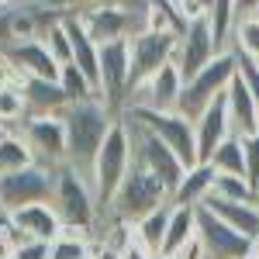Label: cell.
<instances>
[{"mask_svg": "<svg viewBox=\"0 0 259 259\" xmlns=\"http://www.w3.org/2000/svg\"><path fill=\"white\" fill-rule=\"evenodd\" d=\"M114 121H118V114L107 111L97 97L83 100V104H69L62 111V124H66V166L76 169L83 180H90V173H94V159H97L100 145H104Z\"/></svg>", "mask_w": 259, "mask_h": 259, "instance_id": "1", "label": "cell"}, {"mask_svg": "<svg viewBox=\"0 0 259 259\" xmlns=\"http://www.w3.org/2000/svg\"><path fill=\"white\" fill-rule=\"evenodd\" d=\"M128 169H132V135H128L124 118H118L111 124L104 145H100L97 159H94V173H90V187H94V197H97L100 218L107 214V207L118 194L121 180L128 177Z\"/></svg>", "mask_w": 259, "mask_h": 259, "instance_id": "2", "label": "cell"}, {"mask_svg": "<svg viewBox=\"0 0 259 259\" xmlns=\"http://www.w3.org/2000/svg\"><path fill=\"white\" fill-rule=\"evenodd\" d=\"M52 207L62 218V228H76V232H87V235L97 232V221H100L97 197H94L90 180H83L76 169H69V166L56 169Z\"/></svg>", "mask_w": 259, "mask_h": 259, "instance_id": "3", "label": "cell"}, {"mask_svg": "<svg viewBox=\"0 0 259 259\" xmlns=\"http://www.w3.org/2000/svg\"><path fill=\"white\" fill-rule=\"evenodd\" d=\"M235 76H239V56H235L232 49H221L197 76H190V80L183 83V94H180L177 111L183 114V118L197 121L200 114L228 90V83L235 80Z\"/></svg>", "mask_w": 259, "mask_h": 259, "instance_id": "4", "label": "cell"}, {"mask_svg": "<svg viewBox=\"0 0 259 259\" xmlns=\"http://www.w3.org/2000/svg\"><path fill=\"white\" fill-rule=\"evenodd\" d=\"M162 204H169V190L162 187V180L152 177L142 162L132 159V169H128V177L121 180L118 194H114V200H111V207H107L104 218L135 225L139 218H145L149 211H156Z\"/></svg>", "mask_w": 259, "mask_h": 259, "instance_id": "5", "label": "cell"}, {"mask_svg": "<svg viewBox=\"0 0 259 259\" xmlns=\"http://www.w3.org/2000/svg\"><path fill=\"white\" fill-rule=\"evenodd\" d=\"M121 118L139 121L142 128H149L152 135H159L173 152H177L183 166H197V139H194V121L183 118L180 111H156V107H128Z\"/></svg>", "mask_w": 259, "mask_h": 259, "instance_id": "6", "label": "cell"}, {"mask_svg": "<svg viewBox=\"0 0 259 259\" xmlns=\"http://www.w3.org/2000/svg\"><path fill=\"white\" fill-rule=\"evenodd\" d=\"M124 124H128V135H132V159L142 162L152 177H159L162 187L169 190V200H173V190L180 187V180H183V173H187L183 159H180L159 135H152L149 128H142L139 121L124 118Z\"/></svg>", "mask_w": 259, "mask_h": 259, "instance_id": "7", "label": "cell"}, {"mask_svg": "<svg viewBox=\"0 0 259 259\" xmlns=\"http://www.w3.org/2000/svg\"><path fill=\"white\" fill-rule=\"evenodd\" d=\"M73 18L83 24V31L90 38L104 45V41H128L132 35H139L145 28V11H135V7H118V4H104V7H90V11H80Z\"/></svg>", "mask_w": 259, "mask_h": 259, "instance_id": "8", "label": "cell"}, {"mask_svg": "<svg viewBox=\"0 0 259 259\" xmlns=\"http://www.w3.org/2000/svg\"><path fill=\"white\" fill-rule=\"evenodd\" d=\"M177 38L180 35H162V31H149V28H142L139 35L128 38V49H132V80H128V90L132 94L149 76H156L166 62H173ZM132 94H128V100H132Z\"/></svg>", "mask_w": 259, "mask_h": 259, "instance_id": "9", "label": "cell"}, {"mask_svg": "<svg viewBox=\"0 0 259 259\" xmlns=\"http://www.w3.org/2000/svg\"><path fill=\"white\" fill-rule=\"evenodd\" d=\"M52 183H56V173L38 166V162L24 166L18 173H7V177H0V207L7 214H14L28 204L52 200Z\"/></svg>", "mask_w": 259, "mask_h": 259, "instance_id": "10", "label": "cell"}, {"mask_svg": "<svg viewBox=\"0 0 259 259\" xmlns=\"http://www.w3.org/2000/svg\"><path fill=\"white\" fill-rule=\"evenodd\" d=\"M21 139L28 142L31 159L45 166V169H62L66 166V124L62 114H49V118H24L21 124Z\"/></svg>", "mask_w": 259, "mask_h": 259, "instance_id": "11", "label": "cell"}, {"mask_svg": "<svg viewBox=\"0 0 259 259\" xmlns=\"http://www.w3.org/2000/svg\"><path fill=\"white\" fill-rule=\"evenodd\" d=\"M197 239L207 259H249L259 245V242L245 239L242 232H235L228 221H221L207 207H197Z\"/></svg>", "mask_w": 259, "mask_h": 259, "instance_id": "12", "label": "cell"}, {"mask_svg": "<svg viewBox=\"0 0 259 259\" xmlns=\"http://www.w3.org/2000/svg\"><path fill=\"white\" fill-rule=\"evenodd\" d=\"M218 52H221V41L214 38L211 21L207 18L187 21V28L180 31V38H177V56H173V62L180 66V73H183V83L190 80V76H197Z\"/></svg>", "mask_w": 259, "mask_h": 259, "instance_id": "13", "label": "cell"}, {"mask_svg": "<svg viewBox=\"0 0 259 259\" xmlns=\"http://www.w3.org/2000/svg\"><path fill=\"white\" fill-rule=\"evenodd\" d=\"M180 94H183V73L177 62H166L156 76L142 83L139 90L132 94L128 107H156V111H177ZM124 107V111H128Z\"/></svg>", "mask_w": 259, "mask_h": 259, "instance_id": "14", "label": "cell"}, {"mask_svg": "<svg viewBox=\"0 0 259 259\" xmlns=\"http://www.w3.org/2000/svg\"><path fill=\"white\" fill-rule=\"evenodd\" d=\"M232 135V118H228V100L221 94L197 121H194V139H197V162H207L211 152Z\"/></svg>", "mask_w": 259, "mask_h": 259, "instance_id": "15", "label": "cell"}, {"mask_svg": "<svg viewBox=\"0 0 259 259\" xmlns=\"http://www.w3.org/2000/svg\"><path fill=\"white\" fill-rule=\"evenodd\" d=\"M225 100H228V118H232V132L239 135V139H249V135H256L259 132V104H256V94H252V87L249 80L239 76L228 83V90H225Z\"/></svg>", "mask_w": 259, "mask_h": 259, "instance_id": "16", "label": "cell"}, {"mask_svg": "<svg viewBox=\"0 0 259 259\" xmlns=\"http://www.w3.org/2000/svg\"><path fill=\"white\" fill-rule=\"evenodd\" d=\"M14 221V228H18V235L24 242L28 239H38V242H56L62 235V218L56 214V207H52V200H41V204H28V207H21L11 214Z\"/></svg>", "mask_w": 259, "mask_h": 259, "instance_id": "17", "label": "cell"}, {"mask_svg": "<svg viewBox=\"0 0 259 259\" xmlns=\"http://www.w3.org/2000/svg\"><path fill=\"white\" fill-rule=\"evenodd\" d=\"M21 94H24L28 118H49V114H62V111L69 107V97H66V90H62L59 80L24 76V80H21Z\"/></svg>", "mask_w": 259, "mask_h": 259, "instance_id": "18", "label": "cell"}, {"mask_svg": "<svg viewBox=\"0 0 259 259\" xmlns=\"http://www.w3.org/2000/svg\"><path fill=\"white\" fill-rule=\"evenodd\" d=\"M0 52H7L11 62L18 66L21 76H38V80H59L62 66L52 56H49V49L41 45L38 38L31 41H21V45H11V49H0Z\"/></svg>", "mask_w": 259, "mask_h": 259, "instance_id": "19", "label": "cell"}, {"mask_svg": "<svg viewBox=\"0 0 259 259\" xmlns=\"http://www.w3.org/2000/svg\"><path fill=\"white\" fill-rule=\"evenodd\" d=\"M200 207L214 211L221 221H228L235 232H242L245 239L259 242V204H249V200H225V197H207Z\"/></svg>", "mask_w": 259, "mask_h": 259, "instance_id": "20", "label": "cell"}, {"mask_svg": "<svg viewBox=\"0 0 259 259\" xmlns=\"http://www.w3.org/2000/svg\"><path fill=\"white\" fill-rule=\"evenodd\" d=\"M214 169L207 166V162H197V166H190L183 180H180V187L173 190V204H187V207H200L204 200L211 197V187H214Z\"/></svg>", "mask_w": 259, "mask_h": 259, "instance_id": "21", "label": "cell"}, {"mask_svg": "<svg viewBox=\"0 0 259 259\" xmlns=\"http://www.w3.org/2000/svg\"><path fill=\"white\" fill-rule=\"evenodd\" d=\"M190 239H197V207H187V204H173V214H169V225H166V239H162V249L166 256H177L180 249Z\"/></svg>", "mask_w": 259, "mask_h": 259, "instance_id": "22", "label": "cell"}, {"mask_svg": "<svg viewBox=\"0 0 259 259\" xmlns=\"http://www.w3.org/2000/svg\"><path fill=\"white\" fill-rule=\"evenodd\" d=\"M228 49L245 62H256L259 66V14H239L232 24V35H228Z\"/></svg>", "mask_w": 259, "mask_h": 259, "instance_id": "23", "label": "cell"}, {"mask_svg": "<svg viewBox=\"0 0 259 259\" xmlns=\"http://www.w3.org/2000/svg\"><path fill=\"white\" fill-rule=\"evenodd\" d=\"M187 14L177 0H145V28L162 35H180L187 28Z\"/></svg>", "mask_w": 259, "mask_h": 259, "instance_id": "24", "label": "cell"}, {"mask_svg": "<svg viewBox=\"0 0 259 259\" xmlns=\"http://www.w3.org/2000/svg\"><path fill=\"white\" fill-rule=\"evenodd\" d=\"M169 214H173V200L169 204H162L156 211H149L145 218H139L132 225V232H135V242H139L142 249H149V252H159L162 249V239H166V225H169Z\"/></svg>", "mask_w": 259, "mask_h": 259, "instance_id": "25", "label": "cell"}, {"mask_svg": "<svg viewBox=\"0 0 259 259\" xmlns=\"http://www.w3.org/2000/svg\"><path fill=\"white\" fill-rule=\"evenodd\" d=\"M207 166H211L214 173H221V177H245L249 180V169H245V149H242V139L235 135V132L211 152Z\"/></svg>", "mask_w": 259, "mask_h": 259, "instance_id": "26", "label": "cell"}, {"mask_svg": "<svg viewBox=\"0 0 259 259\" xmlns=\"http://www.w3.org/2000/svg\"><path fill=\"white\" fill-rule=\"evenodd\" d=\"M31 149H28V142L21 139V135H4L0 139V177H7V173H18L24 166H31Z\"/></svg>", "mask_w": 259, "mask_h": 259, "instance_id": "27", "label": "cell"}, {"mask_svg": "<svg viewBox=\"0 0 259 259\" xmlns=\"http://www.w3.org/2000/svg\"><path fill=\"white\" fill-rule=\"evenodd\" d=\"M211 197H225V200H249V204H259L256 187L245 177H214V187H211Z\"/></svg>", "mask_w": 259, "mask_h": 259, "instance_id": "28", "label": "cell"}, {"mask_svg": "<svg viewBox=\"0 0 259 259\" xmlns=\"http://www.w3.org/2000/svg\"><path fill=\"white\" fill-rule=\"evenodd\" d=\"M59 83H62V90H66V97H69V104H83V100H94V97H97L94 83L87 80L73 62H69V66H62Z\"/></svg>", "mask_w": 259, "mask_h": 259, "instance_id": "29", "label": "cell"}, {"mask_svg": "<svg viewBox=\"0 0 259 259\" xmlns=\"http://www.w3.org/2000/svg\"><path fill=\"white\" fill-rule=\"evenodd\" d=\"M242 149H245V169H249V183L259 190V132L242 139Z\"/></svg>", "mask_w": 259, "mask_h": 259, "instance_id": "30", "label": "cell"}, {"mask_svg": "<svg viewBox=\"0 0 259 259\" xmlns=\"http://www.w3.org/2000/svg\"><path fill=\"white\" fill-rule=\"evenodd\" d=\"M14 259H52V242H38V239L21 242Z\"/></svg>", "mask_w": 259, "mask_h": 259, "instance_id": "31", "label": "cell"}, {"mask_svg": "<svg viewBox=\"0 0 259 259\" xmlns=\"http://www.w3.org/2000/svg\"><path fill=\"white\" fill-rule=\"evenodd\" d=\"M24 76L18 73V66L11 62V56L7 52H0V87H11V83H21Z\"/></svg>", "mask_w": 259, "mask_h": 259, "instance_id": "32", "label": "cell"}, {"mask_svg": "<svg viewBox=\"0 0 259 259\" xmlns=\"http://www.w3.org/2000/svg\"><path fill=\"white\" fill-rule=\"evenodd\" d=\"M183 14H187L190 21L194 18H211V14H214V0H190Z\"/></svg>", "mask_w": 259, "mask_h": 259, "instance_id": "33", "label": "cell"}, {"mask_svg": "<svg viewBox=\"0 0 259 259\" xmlns=\"http://www.w3.org/2000/svg\"><path fill=\"white\" fill-rule=\"evenodd\" d=\"M90 259H121V249H114L111 242L94 235V252H90Z\"/></svg>", "mask_w": 259, "mask_h": 259, "instance_id": "34", "label": "cell"}, {"mask_svg": "<svg viewBox=\"0 0 259 259\" xmlns=\"http://www.w3.org/2000/svg\"><path fill=\"white\" fill-rule=\"evenodd\" d=\"M239 69H242V76L249 80L252 94H256V104H259V66H256V62H245V59H239Z\"/></svg>", "mask_w": 259, "mask_h": 259, "instance_id": "35", "label": "cell"}, {"mask_svg": "<svg viewBox=\"0 0 259 259\" xmlns=\"http://www.w3.org/2000/svg\"><path fill=\"white\" fill-rule=\"evenodd\" d=\"M173 259H207V252H204V245H200V239H190L183 249H180Z\"/></svg>", "mask_w": 259, "mask_h": 259, "instance_id": "36", "label": "cell"}, {"mask_svg": "<svg viewBox=\"0 0 259 259\" xmlns=\"http://www.w3.org/2000/svg\"><path fill=\"white\" fill-rule=\"evenodd\" d=\"M121 259H152V252H149V249H142L139 242H132L128 249H121Z\"/></svg>", "mask_w": 259, "mask_h": 259, "instance_id": "37", "label": "cell"}, {"mask_svg": "<svg viewBox=\"0 0 259 259\" xmlns=\"http://www.w3.org/2000/svg\"><path fill=\"white\" fill-rule=\"evenodd\" d=\"M256 4H259V0H235V18H239V14H249V11H256Z\"/></svg>", "mask_w": 259, "mask_h": 259, "instance_id": "38", "label": "cell"}, {"mask_svg": "<svg viewBox=\"0 0 259 259\" xmlns=\"http://www.w3.org/2000/svg\"><path fill=\"white\" fill-rule=\"evenodd\" d=\"M152 259H173V256H166V252H152Z\"/></svg>", "mask_w": 259, "mask_h": 259, "instance_id": "39", "label": "cell"}, {"mask_svg": "<svg viewBox=\"0 0 259 259\" xmlns=\"http://www.w3.org/2000/svg\"><path fill=\"white\" fill-rule=\"evenodd\" d=\"M4 135H7V128H4V121H0V139H4Z\"/></svg>", "mask_w": 259, "mask_h": 259, "instance_id": "40", "label": "cell"}, {"mask_svg": "<svg viewBox=\"0 0 259 259\" xmlns=\"http://www.w3.org/2000/svg\"><path fill=\"white\" fill-rule=\"evenodd\" d=\"M177 4H180V7H183V11H187V4H190V0H177Z\"/></svg>", "mask_w": 259, "mask_h": 259, "instance_id": "41", "label": "cell"}, {"mask_svg": "<svg viewBox=\"0 0 259 259\" xmlns=\"http://www.w3.org/2000/svg\"><path fill=\"white\" fill-rule=\"evenodd\" d=\"M256 14H259V4H256Z\"/></svg>", "mask_w": 259, "mask_h": 259, "instance_id": "42", "label": "cell"}, {"mask_svg": "<svg viewBox=\"0 0 259 259\" xmlns=\"http://www.w3.org/2000/svg\"><path fill=\"white\" fill-rule=\"evenodd\" d=\"M256 194H259V190H256Z\"/></svg>", "mask_w": 259, "mask_h": 259, "instance_id": "43", "label": "cell"}]
</instances>
